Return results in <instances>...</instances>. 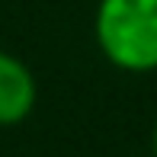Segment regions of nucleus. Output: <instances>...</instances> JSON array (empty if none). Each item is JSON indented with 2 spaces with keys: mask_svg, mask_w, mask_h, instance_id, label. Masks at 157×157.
Instances as JSON below:
<instances>
[{
  "mask_svg": "<svg viewBox=\"0 0 157 157\" xmlns=\"http://www.w3.org/2000/svg\"><path fill=\"white\" fill-rule=\"evenodd\" d=\"M151 151H154V157H157V122H154V128H151Z\"/></svg>",
  "mask_w": 157,
  "mask_h": 157,
  "instance_id": "7ed1b4c3",
  "label": "nucleus"
},
{
  "mask_svg": "<svg viewBox=\"0 0 157 157\" xmlns=\"http://www.w3.org/2000/svg\"><path fill=\"white\" fill-rule=\"evenodd\" d=\"M39 103V83L32 67L13 52L0 48V128L23 125Z\"/></svg>",
  "mask_w": 157,
  "mask_h": 157,
  "instance_id": "f03ea898",
  "label": "nucleus"
},
{
  "mask_svg": "<svg viewBox=\"0 0 157 157\" xmlns=\"http://www.w3.org/2000/svg\"><path fill=\"white\" fill-rule=\"evenodd\" d=\"M93 39L99 55L116 71H157V0H99Z\"/></svg>",
  "mask_w": 157,
  "mask_h": 157,
  "instance_id": "f257e3e1",
  "label": "nucleus"
}]
</instances>
